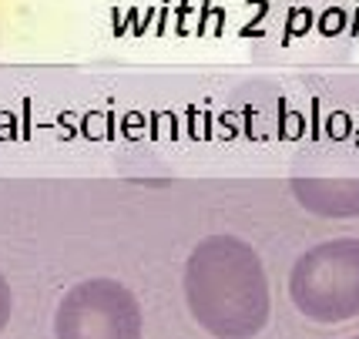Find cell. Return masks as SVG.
<instances>
[{
    "instance_id": "cell-1",
    "label": "cell",
    "mask_w": 359,
    "mask_h": 339,
    "mask_svg": "<svg viewBox=\"0 0 359 339\" xmlns=\"http://www.w3.org/2000/svg\"><path fill=\"white\" fill-rule=\"evenodd\" d=\"M195 323L219 339H252L269 323V279L259 255L232 235L208 239L185 265Z\"/></svg>"
},
{
    "instance_id": "cell-2",
    "label": "cell",
    "mask_w": 359,
    "mask_h": 339,
    "mask_svg": "<svg viewBox=\"0 0 359 339\" xmlns=\"http://www.w3.org/2000/svg\"><path fill=\"white\" fill-rule=\"evenodd\" d=\"M356 51V17L346 0H269L259 17L255 61L332 67Z\"/></svg>"
},
{
    "instance_id": "cell-6",
    "label": "cell",
    "mask_w": 359,
    "mask_h": 339,
    "mask_svg": "<svg viewBox=\"0 0 359 339\" xmlns=\"http://www.w3.org/2000/svg\"><path fill=\"white\" fill-rule=\"evenodd\" d=\"M11 312H14V295H11L7 279L0 276V333H4V326L11 323Z\"/></svg>"
},
{
    "instance_id": "cell-7",
    "label": "cell",
    "mask_w": 359,
    "mask_h": 339,
    "mask_svg": "<svg viewBox=\"0 0 359 339\" xmlns=\"http://www.w3.org/2000/svg\"><path fill=\"white\" fill-rule=\"evenodd\" d=\"M356 339H359V336H356Z\"/></svg>"
},
{
    "instance_id": "cell-4",
    "label": "cell",
    "mask_w": 359,
    "mask_h": 339,
    "mask_svg": "<svg viewBox=\"0 0 359 339\" xmlns=\"http://www.w3.org/2000/svg\"><path fill=\"white\" fill-rule=\"evenodd\" d=\"M57 339H141V306L121 282L91 279L61 299L54 316Z\"/></svg>"
},
{
    "instance_id": "cell-5",
    "label": "cell",
    "mask_w": 359,
    "mask_h": 339,
    "mask_svg": "<svg viewBox=\"0 0 359 339\" xmlns=\"http://www.w3.org/2000/svg\"><path fill=\"white\" fill-rule=\"evenodd\" d=\"M292 188L316 215H359V148L309 152L292 175Z\"/></svg>"
},
{
    "instance_id": "cell-3",
    "label": "cell",
    "mask_w": 359,
    "mask_h": 339,
    "mask_svg": "<svg viewBox=\"0 0 359 339\" xmlns=\"http://www.w3.org/2000/svg\"><path fill=\"white\" fill-rule=\"evenodd\" d=\"M289 295L316 323L359 316V242L336 239L299 259L289 276Z\"/></svg>"
}]
</instances>
